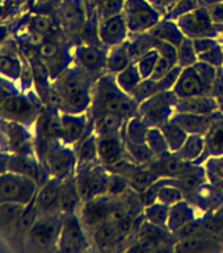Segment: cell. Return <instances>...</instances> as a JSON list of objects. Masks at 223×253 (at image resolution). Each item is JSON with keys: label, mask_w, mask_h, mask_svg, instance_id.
<instances>
[{"label": "cell", "mask_w": 223, "mask_h": 253, "mask_svg": "<svg viewBox=\"0 0 223 253\" xmlns=\"http://www.w3.org/2000/svg\"><path fill=\"white\" fill-rule=\"evenodd\" d=\"M155 50H158L160 57H164L167 61L171 62V65H177V47L175 45H172L171 42H167V41H161V40L157 39V42H155Z\"/></svg>", "instance_id": "51"}, {"label": "cell", "mask_w": 223, "mask_h": 253, "mask_svg": "<svg viewBox=\"0 0 223 253\" xmlns=\"http://www.w3.org/2000/svg\"><path fill=\"white\" fill-rule=\"evenodd\" d=\"M39 160L50 178L59 179L74 175L78 162L76 149L74 146L66 145L57 138L51 140L46 148L39 153Z\"/></svg>", "instance_id": "4"}, {"label": "cell", "mask_w": 223, "mask_h": 253, "mask_svg": "<svg viewBox=\"0 0 223 253\" xmlns=\"http://www.w3.org/2000/svg\"><path fill=\"white\" fill-rule=\"evenodd\" d=\"M94 132L88 112L71 114L58 111L54 119V136L63 144L76 146L83 138Z\"/></svg>", "instance_id": "6"}, {"label": "cell", "mask_w": 223, "mask_h": 253, "mask_svg": "<svg viewBox=\"0 0 223 253\" xmlns=\"http://www.w3.org/2000/svg\"><path fill=\"white\" fill-rule=\"evenodd\" d=\"M90 16L88 0H64L59 8V23L63 35L79 42Z\"/></svg>", "instance_id": "17"}, {"label": "cell", "mask_w": 223, "mask_h": 253, "mask_svg": "<svg viewBox=\"0 0 223 253\" xmlns=\"http://www.w3.org/2000/svg\"><path fill=\"white\" fill-rule=\"evenodd\" d=\"M133 57L130 53V41L126 40L125 42H121L116 46L108 47L106 53V71L110 74H117L120 71L133 63Z\"/></svg>", "instance_id": "30"}, {"label": "cell", "mask_w": 223, "mask_h": 253, "mask_svg": "<svg viewBox=\"0 0 223 253\" xmlns=\"http://www.w3.org/2000/svg\"><path fill=\"white\" fill-rule=\"evenodd\" d=\"M204 216H206V215H202L191 202L183 199V201L177 202L169 207L167 229L172 233L173 236H176L181 229H184L191 223Z\"/></svg>", "instance_id": "23"}, {"label": "cell", "mask_w": 223, "mask_h": 253, "mask_svg": "<svg viewBox=\"0 0 223 253\" xmlns=\"http://www.w3.org/2000/svg\"><path fill=\"white\" fill-rule=\"evenodd\" d=\"M24 66L16 55L7 53L0 54V74L9 79H19L23 74Z\"/></svg>", "instance_id": "44"}, {"label": "cell", "mask_w": 223, "mask_h": 253, "mask_svg": "<svg viewBox=\"0 0 223 253\" xmlns=\"http://www.w3.org/2000/svg\"><path fill=\"white\" fill-rule=\"evenodd\" d=\"M61 185H62V179L51 177L43 185L39 186L37 195L34 198V205L38 210L39 215H43V213H59L58 198Z\"/></svg>", "instance_id": "24"}, {"label": "cell", "mask_w": 223, "mask_h": 253, "mask_svg": "<svg viewBox=\"0 0 223 253\" xmlns=\"http://www.w3.org/2000/svg\"><path fill=\"white\" fill-rule=\"evenodd\" d=\"M222 251L223 237L209 233H196L192 236L183 237L175 241L173 245V252L212 253Z\"/></svg>", "instance_id": "21"}, {"label": "cell", "mask_w": 223, "mask_h": 253, "mask_svg": "<svg viewBox=\"0 0 223 253\" xmlns=\"http://www.w3.org/2000/svg\"><path fill=\"white\" fill-rule=\"evenodd\" d=\"M0 149L8 154H35L29 126L0 118Z\"/></svg>", "instance_id": "12"}, {"label": "cell", "mask_w": 223, "mask_h": 253, "mask_svg": "<svg viewBox=\"0 0 223 253\" xmlns=\"http://www.w3.org/2000/svg\"><path fill=\"white\" fill-rule=\"evenodd\" d=\"M200 3L201 5H205V7H213V5L223 3V0H200Z\"/></svg>", "instance_id": "58"}, {"label": "cell", "mask_w": 223, "mask_h": 253, "mask_svg": "<svg viewBox=\"0 0 223 253\" xmlns=\"http://www.w3.org/2000/svg\"><path fill=\"white\" fill-rule=\"evenodd\" d=\"M75 149H76V157H78L76 166L91 165V164L100 162L97 156V136L95 132L83 138L82 141L75 146Z\"/></svg>", "instance_id": "35"}, {"label": "cell", "mask_w": 223, "mask_h": 253, "mask_svg": "<svg viewBox=\"0 0 223 253\" xmlns=\"http://www.w3.org/2000/svg\"><path fill=\"white\" fill-rule=\"evenodd\" d=\"M159 128H160L163 134H164L171 153H176L177 150L180 149L189 134L183 126H179L176 122H173L172 119L168 120L167 123H164Z\"/></svg>", "instance_id": "37"}, {"label": "cell", "mask_w": 223, "mask_h": 253, "mask_svg": "<svg viewBox=\"0 0 223 253\" xmlns=\"http://www.w3.org/2000/svg\"><path fill=\"white\" fill-rule=\"evenodd\" d=\"M112 174L113 173L100 162L76 166L74 175L82 201L86 202L104 194H109Z\"/></svg>", "instance_id": "5"}, {"label": "cell", "mask_w": 223, "mask_h": 253, "mask_svg": "<svg viewBox=\"0 0 223 253\" xmlns=\"http://www.w3.org/2000/svg\"><path fill=\"white\" fill-rule=\"evenodd\" d=\"M177 25L180 27L181 32L185 37L196 40L202 37H217L218 39V29L217 24L212 17L209 7L200 5L192 11L187 12L184 15L176 19Z\"/></svg>", "instance_id": "15"}, {"label": "cell", "mask_w": 223, "mask_h": 253, "mask_svg": "<svg viewBox=\"0 0 223 253\" xmlns=\"http://www.w3.org/2000/svg\"><path fill=\"white\" fill-rule=\"evenodd\" d=\"M129 41L130 53H131L133 61L135 62L139 57L153 50L155 47L157 39L150 35L149 32H145V33H138V35H130Z\"/></svg>", "instance_id": "39"}, {"label": "cell", "mask_w": 223, "mask_h": 253, "mask_svg": "<svg viewBox=\"0 0 223 253\" xmlns=\"http://www.w3.org/2000/svg\"><path fill=\"white\" fill-rule=\"evenodd\" d=\"M50 29H51L50 19L39 16V17H37V19L34 20V31L37 35L47 36L49 33H50Z\"/></svg>", "instance_id": "53"}, {"label": "cell", "mask_w": 223, "mask_h": 253, "mask_svg": "<svg viewBox=\"0 0 223 253\" xmlns=\"http://www.w3.org/2000/svg\"><path fill=\"white\" fill-rule=\"evenodd\" d=\"M223 92V74L221 69H218V74H217V78L214 81L212 86V90H210V95L214 96V98H218L221 94Z\"/></svg>", "instance_id": "55"}, {"label": "cell", "mask_w": 223, "mask_h": 253, "mask_svg": "<svg viewBox=\"0 0 223 253\" xmlns=\"http://www.w3.org/2000/svg\"><path fill=\"white\" fill-rule=\"evenodd\" d=\"M158 94V83L157 81H154L151 78L143 79L135 90L133 91V94L131 96L134 98V100L139 104L143 100H146L150 96H153V95Z\"/></svg>", "instance_id": "48"}, {"label": "cell", "mask_w": 223, "mask_h": 253, "mask_svg": "<svg viewBox=\"0 0 223 253\" xmlns=\"http://www.w3.org/2000/svg\"><path fill=\"white\" fill-rule=\"evenodd\" d=\"M209 9H210V13H212L214 23L223 24V3L213 5V7H209Z\"/></svg>", "instance_id": "56"}, {"label": "cell", "mask_w": 223, "mask_h": 253, "mask_svg": "<svg viewBox=\"0 0 223 253\" xmlns=\"http://www.w3.org/2000/svg\"><path fill=\"white\" fill-rule=\"evenodd\" d=\"M138 104L131 95L126 94L117 84L116 75L105 73L95 82L92 90V103L87 111L90 118L104 112L118 114L126 119L133 118L138 112Z\"/></svg>", "instance_id": "2"}, {"label": "cell", "mask_w": 223, "mask_h": 253, "mask_svg": "<svg viewBox=\"0 0 223 253\" xmlns=\"http://www.w3.org/2000/svg\"><path fill=\"white\" fill-rule=\"evenodd\" d=\"M97 136V156L100 164L112 166L127 157L121 132L118 133L96 134Z\"/></svg>", "instance_id": "22"}, {"label": "cell", "mask_w": 223, "mask_h": 253, "mask_svg": "<svg viewBox=\"0 0 223 253\" xmlns=\"http://www.w3.org/2000/svg\"><path fill=\"white\" fill-rule=\"evenodd\" d=\"M169 207L160 202H154L151 205L143 207V216L149 223L158 227L167 228V219H168Z\"/></svg>", "instance_id": "42"}, {"label": "cell", "mask_w": 223, "mask_h": 253, "mask_svg": "<svg viewBox=\"0 0 223 253\" xmlns=\"http://www.w3.org/2000/svg\"><path fill=\"white\" fill-rule=\"evenodd\" d=\"M122 140H124V145H125L127 158L135 162V164L146 165V164H149V162L157 158L147 144H134V142L125 140V138H122Z\"/></svg>", "instance_id": "40"}, {"label": "cell", "mask_w": 223, "mask_h": 253, "mask_svg": "<svg viewBox=\"0 0 223 253\" xmlns=\"http://www.w3.org/2000/svg\"><path fill=\"white\" fill-rule=\"evenodd\" d=\"M82 203L83 201L79 195L75 175L62 179L58 198V212L62 213V215L78 212Z\"/></svg>", "instance_id": "27"}, {"label": "cell", "mask_w": 223, "mask_h": 253, "mask_svg": "<svg viewBox=\"0 0 223 253\" xmlns=\"http://www.w3.org/2000/svg\"><path fill=\"white\" fill-rule=\"evenodd\" d=\"M116 81H117L118 86L121 87L126 94L131 95L133 91L138 87V84L143 81V78H142L135 62H133L126 69L116 74Z\"/></svg>", "instance_id": "38"}, {"label": "cell", "mask_w": 223, "mask_h": 253, "mask_svg": "<svg viewBox=\"0 0 223 253\" xmlns=\"http://www.w3.org/2000/svg\"><path fill=\"white\" fill-rule=\"evenodd\" d=\"M9 156L11 154L5 153L0 149V173H4L8 170V162H9Z\"/></svg>", "instance_id": "57"}, {"label": "cell", "mask_w": 223, "mask_h": 253, "mask_svg": "<svg viewBox=\"0 0 223 253\" xmlns=\"http://www.w3.org/2000/svg\"><path fill=\"white\" fill-rule=\"evenodd\" d=\"M41 115L39 100L28 95H9L0 102V118L20 123L31 128Z\"/></svg>", "instance_id": "13"}, {"label": "cell", "mask_w": 223, "mask_h": 253, "mask_svg": "<svg viewBox=\"0 0 223 253\" xmlns=\"http://www.w3.org/2000/svg\"><path fill=\"white\" fill-rule=\"evenodd\" d=\"M205 150V137L204 134H188L180 149L177 150L176 154L181 160L187 162H194L202 156Z\"/></svg>", "instance_id": "36"}, {"label": "cell", "mask_w": 223, "mask_h": 253, "mask_svg": "<svg viewBox=\"0 0 223 253\" xmlns=\"http://www.w3.org/2000/svg\"><path fill=\"white\" fill-rule=\"evenodd\" d=\"M96 79L84 74L75 63L53 81V86L61 100V111L84 114L92 103V90Z\"/></svg>", "instance_id": "1"}, {"label": "cell", "mask_w": 223, "mask_h": 253, "mask_svg": "<svg viewBox=\"0 0 223 253\" xmlns=\"http://www.w3.org/2000/svg\"><path fill=\"white\" fill-rule=\"evenodd\" d=\"M197 61H198V58H197L193 40L185 37L183 42L180 43V46L177 47V65L184 69V67L194 65Z\"/></svg>", "instance_id": "45"}, {"label": "cell", "mask_w": 223, "mask_h": 253, "mask_svg": "<svg viewBox=\"0 0 223 253\" xmlns=\"http://www.w3.org/2000/svg\"><path fill=\"white\" fill-rule=\"evenodd\" d=\"M90 119L92 129L96 134L118 133V132H121L122 126H125L126 120H127L121 115L112 114V112H104V114Z\"/></svg>", "instance_id": "34"}, {"label": "cell", "mask_w": 223, "mask_h": 253, "mask_svg": "<svg viewBox=\"0 0 223 253\" xmlns=\"http://www.w3.org/2000/svg\"><path fill=\"white\" fill-rule=\"evenodd\" d=\"M206 181H208L206 169L204 165H198V164H189L188 168L176 178L177 186L184 191L185 198H188L201 183Z\"/></svg>", "instance_id": "31"}, {"label": "cell", "mask_w": 223, "mask_h": 253, "mask_svg": "<svg viewBox=\"0 0 223 253\" xmlns=\"http://www.w3.org/2000/svg\"><path fill=\"white\" fill-rule=\"evenodd\" d=\"M208 181L223 189V154L218 157H210L204 162Z\"/></svg>", "instance_id": "46"}, {"label": "cell", "mask_w": 223, "mask_h": 253, "mask_svg": "<svg viewBox=\"0 0 223 253\" xmlns=\"http://www.w3.org/2000/svg\"><path fill=\"white\" fill-rule=\"evenodd\" d=\"M175 110L180 114L209 115L218 111V102L212 95H198L192 98L179 99Z\"/></svg>", "instance_id": "28"}, {"label": "cell", "mask_w": 223, "mask_h": 253, "mask_svg": "<svg viewBox=\"0 0 223 253\" xmlns=\"http://www.w3.org/2000/svg\"><path fill=\"white\" fill-rule=\"evenodd\" d=\"M221 41H222V45H223V40L222 39H221Z\"/></svg>", "instance_id": "60"}, {"label": "cell", "mask_w": 223, "mask_h": 253, "mask_svg": "<svg viewBox=\"0 0 223 253\" xmlns=\"http://www.w3.org/2000/svg\"><path fill=\"white\" fill-rule=\"evenodd\" d=\"M205 150L202 156L194 164L204 165V162L210 157H218L223 154V115L220 111L217 112L214 122L204 134Z\"/></svg>", "instance_id": "25"}, {"label": "cell", "mask_w": 223, "mask_h": 253, "mask_svg": "<svg viewBox=\"0 0 223 253\" xmlns=\"http://www.w3.org/2000/svg\"><path fill=\"white\" fill-rule=\"evenodd\" d=\"M217 112L209 115H196V114H176L172 116L173 122L184 128L189 134H205L210 128L217 116Z\"/></svg>", "instance_id": "29"}, {"label": "cell", "mask_w": 223, "mask_h": 253, "mask_svg": "<svg viewBox=\"0 0 223 253\" xmlns=\"http://www.w3.org/2000/svg\"><path fill=\"white\" fill-rule=\"evenodd\" d=\"M175 241L176 239L168 229L145 220L125 252H173Z\"/></svg>", "instance_id": "7"}, {"label": "cell", "mask_w": 223, "mask_h": 253, "mask_svg": "<svg viewBox=\"0 0 223 253\" xmlns=\"http://www.w3.org/2000/svg\"><path fill=\"white\" fill-rule=\"evenodd\" d=\"M108 49L102 45L76 42L74 47V63L91 78L97 81L106 71Z\"/></svg>", "instance_id": "16"}, {"label": "cell", "mask_w": 223, "mask_h": 253, "mask_svg": "<svg viewBox=\"0 0 223 253\" xmlns=\"http://www.w3.org/2000/svg\"><path fill=\"white\" fill-rule=\"evenodd\" d=\"M130 32L125 16L122 12L100 20L98 23V39L102 46H116L118 43L129 40Z\"/></svg>", "instance_id": "19"}, {"label": "cell", "mask_w": 223, "mask_h": 253, "mask_svg": "<svg viewBox=\"0 0 223 253\" xmlns=\"http://www.w3.org/2000/svg\"><path fill=\"white\" fill-rule=\"evenodd\" d=\"M94 251H125L127 247V235L117 220H106L88 232Z\"/></svg>", "instance_id": "18"}, {"label": "cell", "mask_w": 223, "mask_h": 253, "mask_svg": "<svg viewBox=\"0 0 223 253\" xmlns=\"http://www.w3.org/2000/svg\"><path fill=\"white\" fill-rule=\"evenodd\" d=\"M181 70H183V67L179 66V65H175V66H173L172 69H171V70H169L168 73L163 77V78L157 81L158 92L172 90L173 86L176 84L177 79H179V77H180Z\"/></svg>", "instance_id": "50"}, {"label": "cell", "mask_w": 223, "mask_h": 253, "mask_svg": "<svg viewBox=\"0 0 223 253\" xmlns=\"http://www.w3.org/2000/svg\"><path fill=\"white\" fill-rule=\"evenodd\" d=\"M172 67L173 65H171V62L167 61L164 57H159V59H158V62H157V66H155V69H154L153 75H151L150 78L154 79V81H159V79L163 78V77H164V75L167 74Z\"/></svg>", "instance_id": "52"}, {"label": "cell", "mask_w": 223, "mask_h": 253, "mask_svg": "<svg viewBox=\"0 0 223 253\" xmlns=\"http://www.w3.org/2000/svg\"><path fill=\"white\" fill-rule=\"evenodd\" d=\"M122 13L125 16L130 35L149 32L161 19V12L149 0H124Z\"/></svg>", "instance_id": "11"}, {"label": "cell", "mask_w": 223, "mask_h": 253, "mask_svg": "<svg viewBox=\"0 0 223 253\" xmlns=\"http://www.w3.org/2000/svg\"><path fill=\"white\" fill-rule=\"evenodd\" d=\"M149 33L154 36L155 39L171 42L176 47L180 46V43L185 39V35L181 32L180 27L177 25L176 20H169L165 17H163L155 27L151 28Z\"/></svg>", "instance_id": "33"}, {"label": "cell", "mask_w": 223, "mask_h": 253, "mask_svg": "<svg viewBox=\"0 0 223 253\" xmlns=\"http://www.w3.org/2000/svg\"><path fill=\"white\" fill-rule=\"evenodd\" d=\"M38 189V182L28 175L11 170L0 173V203L16 202L28 206L34 201Z\"/></svg>", "instance_id": "8"}, {"label": "cell", "mask_w": 223, "mask_h": 253, "mask_svg": "<svg viewBox=\"0 0 223 253\" xmlns=\"http://www.w3.org/2000/svg\"><path fill=\"white\" fill-rule=\"evenodd\" d=\"M159 57H160V55H159L158 50L153 49V50H150L149 53H146V54H143L135 61V65H137L138 70L141 73L142 78L147 79L153 75L154 69L157 66V62L158 59H159Z\"/></svg>", "instance_id": "47"}, {"label": "cell", "mask_w": 223, "mask_h": 253, "mask_svg": "<svg viewBox=\"0 0 223 253\" xmlns=\"http://www.w3.org/2000/svg\"><path fill=\"white\" fill-rule=\"evenodd\" d=\"M185 199L191 202L202 215H209L223 205V189L206 181Z\"/></svg>", "instance_id": "20"}, {"label": "cell", "mask_w": 223, "mask_h": 253, "mask_svg": "<svg viewBox=\"0 0 223 253\" xmlns=\"http://www.w3.org/2000/svg\"><path fill=\"white\" fill-rule=\"evenodd\" d=\"M177 100L172 90L161 91L139 103L137 115L149 126H160L176 114Z\"/></svg>", "instance_id": "9"}, {"label": "cell", "mask_w": 223, "mask_h": 253, "mask_svg": "<svg viewBox=\"0 0 223 253\" xmlns=\"http://www.w3.org/2000/svg\"><path fill=\"white\" fill-rule=\"evenodd\" d=\"M59 252H87L94 251L86 227L83 225L78 212L63 215L62 229L58 240Z\"/></svg>", "instance_id": "14"}, {"label": "cell", "mask_w": 223, "mask_h": 253, "mask_svg": "<svg viewBox=\"0 0 223 253\" xmlns=\"http://www.w3.org/2000/svg\"><path fill=\"white\" fill-rule=\"evenodd\" d=\"M193 43L198 61L209 63L217 69L223 66V45L221 39L202 37V39L193 40Z\"/></svg>", "instance_id": "26"}, {"label": "cell", "mask_w": 223, "mask_h": 253, "mask_svg": "<svg viewBox=\"0 0 223 253\" xmlns=\"http://www.w3.org/2000/svg\"><path fill=\"white\" fill-rule=\"evenodd\" d=\"M200 0H179L163 17L169 20H176L181 15H184L187 12L192 11V9L200 7Z\"/></svg>", "instance_id": "49"}, {"label": "cell", "mask_w": 223, "mask_h": 253, "mask_svg": "<svg viewBox=\"0 0 223 253\" xmlns=\"http://www.w3.org/2000/svg\"><path fill=\"white\" fill-rule=\"evenodd\" d=\"M146 144L149 145L150 149L153 150V153L155 154L157 158L171 153L167 140H165L164 134L159 126H150L149 130H147V136H146Z\"/></svg>", "instance_id": "41"}, {"label": "cell", "mask_w": 223, "mask_h": 253, "mask_svg": "<svg viewBox=\"0 0 223 253\" xmlns=\"http://www.w3.org/2000/svg\"><path fill=\"white\" fill-rule=\"evenodd\" d=\"M222 237H223V236H222Z\"/></svg>", "instance_id": "61"}, {"label": "cell", "mask_w": 223, "mask_h": 253, "mask_svg": "<svg viewBox=\"0 0 223 253\" xmlns=\"http://www.w3.org/2000/svg\"><path fill=\"white\" fill-rule=\"evenodd\" d=\"M27 210V205L16 202L0 203V229L15 233L19 229V223Z\"/></svg>", "instance_id": "32"}, {"label": "cell", "mask_w": 223, "mask_h": 253, "mask_svg": "<svg viewBox=\"0 0 223 253\" xmlns=\"http://www.w3.org/2000/svg\"><path fill=\"white\" fill-rule=\"evenodd\" d=\"M62 221V213L39 215L28 231V241L38 251H58Z\"/></svg>", "instance_id": "10"}, {"label": "cell", "mask_w": 223, "mask_h": 253, "mask_svg": "<svg viewBox=\"0 0 223 253\" xmlns=\"http://www.w3.org/2000/svg\"><path fill=\"white\" fill-rule=\"evenodd\" d=\"M218 74V69L206 62L197 61L194 65L184 67L172 91L179 99L198 95H210V90Z\"/></svg>", "instance_id": "3"}, {"label": "cell", "mask_w": 223, "mask_h": 253, "mask_svg": "<svg viewBox=\"0 0 223 253\" xmlns=\"http://www.w3.org/2000/svg\"><path fill=\"white\" fill-rule=\"evenodd\" d=\"M221 71H222V74H223V66H222V67H221Z\"/></svg>", "instance_id": "59"}, {"label": "cell", "mask_w": 223, "mask_h": 253, "mask_svg": "<svg viewBox=\"0 0 223 253\" xmlns=\"http://www.w3.org/2000/svg\"><path fill=\"white\" fill-rule=\"evenodd\" d=\"M198 233H209L216 236H223V205L212 213L204 217Z\"/></svg>", "instance_id": "43"}, {"label": "cell", "mask_w": 223, "mask_h": 253, "mask_svg": "<svg viewBox=\"0 0 223 253\" xmlns=\"http://www.w3.org/2000/svg\"><path fill=\"white\" fill-rule=\"evenodd\" d=\"M149 1L161 12V15L164 16L179 0H149Z\"/></svg>", "instance_id": "54"}]
</instances>
